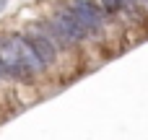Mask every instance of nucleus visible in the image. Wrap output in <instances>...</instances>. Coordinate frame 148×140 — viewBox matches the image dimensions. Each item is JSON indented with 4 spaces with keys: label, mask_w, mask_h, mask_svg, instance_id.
I'll use <instances>...</instances> for the list:
<instances>
[{
    "label": "nucleus",
    "mask_w": 148,
    "mask_h": 140,
    "mask_svg": "<svg viewBox=\"0 0 148 140\" xmlns=\"http://www.w3.org/2000/svg\"><path fill=\"white\" fill-rule=\"evenodd\" d=\"M29 42H31V47H34V52L39 55V60L44 62V65H49V62H55L57 60V49H68L70 44H65L57 34H55V29L49 26V23H44V26H34L29 34H23Z\"/></svg>",
    "instance_id": "nucleus-1"
},
{
    "label": "nucleus",
    "mask_w": 148,
    "mask_h": 140,
    "mask_svg": "<svg viewBox=\"0 0 148 140\" xmlns=\"http://www.w3.org/2000/svg\"><path fill=\"white\" fill-rule=\"evenodd\" d=\"M0 65H3V70H5L8 78H29V73L23 70L16 49L10 47L8 39H0Z\"/></svg>",
    "instance_id": "nucleus-5"
},
{
    "label": "nucleus",
    "mask_w": 148,
    "mask_h": 140,
    "mask_svg": "<svg viewBox=\"0 0 148 140\" xmlns=\"http://www.w3.org/2000/svg\"><path fill=\"white\" fill-rule=\"evenodd\" d=\"M3 5H5V0H0V8H3Z\"/></svg>",
    "instance_id": "nucleus-8"
},
{
    "label": "nucleus",
    "mask_w": 148,
    "mask_h": 140,
    "mask_svg": "<svg viewBox=\"0 0 148 140\" xmlns=\"http://www.w3.org/2000/svg\"><path fill=\"white\" fill-rule=\"evenodd\" d=\"M5 39H8L10 47L16 49V55H18V60H21V65H23V70H26L29 75H36V73H42V70L47 68V65L39 60V55L34 52L31 42H29L23 34H8Z\"/></svg>",
    "instance_id": "nucleus-3"
},
{
    "label": "nucleus",
    "mask_w": 148,
    "mask_h": 140,
    "mask_svg": "<svg viewBox=\"0 0 148 140\" xmlns=\"http://www.w3.org/2000/svg\"><path fill=\"white\" fill-rule=\"evenodd\" d=\"M70 13L78 18V23L91 34V31H101V26H104V13H101V8L96 5V3H91V0H73L70 5Z\"/></svg>",
    "instance_id": "nucleus-4"
},
{
    "label": "nucleus",
    "mask_w": 148,
    "mask_h": 140,
    "mask_svg": "<svg viewBox=\"0 0 148 140\" xmlns=\"http://www.w3.org/2000/svg\"><path fill=\"white\" fill-rule=\"evenodd\" d=\"M0 78H8V75H5V70H3V65H0Z\"/></svg>",
    "instance_id": "nucleus-7"
},
{
    "label": "nucleus",
    "mask_w": 148,
    "mask_h": 140,
    "mask_svg": "<svg viewBox=\"0 0 148 140\" xmlns=\"http://www.w3.org/2000/svg\"><path fill=\"white\" fill-rule=\"evenodd\" d=\"M101 5H104V10L117 13V10H122V8H125V0H101Z\"/></svg>",
    "instance_id": "nucleus-6"
},
{
    "label": "nucleus",
    "mask_w": 148,
    "mask_h": 140,
    "mask_svg": "<svg viewBox=\"0 0 148 140\" xmlns=\"http://www.w3.org/2000/svg\"><path fill=\"white\" fill-rule=\"evenodd\" d=\"M49 26L55 29V34H57L65 44H75V42L88 39V31L78 23V18L70 13V8H68V5L55 10V16L49 18Z\"/></svg>",
    "instance_id": "nucleus-2"
}]
</instances>
